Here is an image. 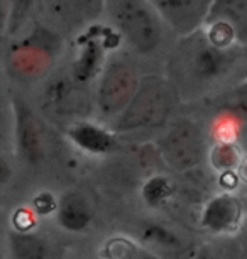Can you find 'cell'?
I'll return each mask as SVG.
<instances>
[{
    "label": "cell",
    "mask_w": 247,
    "mask_h": 259,
    "mask_svg": "<svg viewBox=\"0 0 247 259\" xmlns=\"http://www.w3.org/2000/svg\"><path fill=\"white\" fill-rule=\"evenodd\" d=\"M158 146L163 159L178 173L196 168L205 156V138L200 127L185 119L169 127Z\"/></svg>",
    "instance_id": "cell-6"
},
{
    "label": "cell",
    "mask_w": 247,
    "mask_h": 259,
    "mask_svg": "<svg viewBox=\"0 0 247 259\" xmlns=\"http://www.w3.org/2000/svg\"><path fill=\"white\" fill-rule=\"evenodd\" d=\"M161 19L180 36L200 31L205 26L212 0H149Z\"/></svg>",
    "instance_id": "cell-7"
},
{
    "label": "cell",
    "mask_w": 247,
    "mask_h": 259,
    "mask_svg": "<svg viewBox=\"0 0 247 259\" xmlns=\"http://www.w3.org/2000/svg\"><path fill=\"white\" fill-rule=\"evenodd\" d=\"M11 249L16 259H46L44 242L24 231L11 236Z\"/></svg>",
    "instance_id": "cell-17"
},
{
    "label": "cell",
    "mask_w": 247,
    "mask_h": 259,
    "mask_svg": "<svg viewBox=\"0 0 247 259\" xmlns=\"http://www.w3.org/2000/svg\"><path fill=\"white\" fill-rule=\"evenodd\" d=\"M140 80L137 70L125 60L107 63L100 75L96 90V107L104 117H117L134 99Z\"/></svg>",
    "instance_id": "cell-5"
},
{
    "label": "cell",
    "mask_w": 247,
    "mask_h": 259,
    "mask_svg": "<svg viewBox=\"0 0 247 259\" xmlns=\"http://www.w3.org/2000/svg\"><path fill=\"white\" fill-rule=\"evenodd\" d=\"M14 117H16V141L22 159L29 164L39 163L44 156V144L39 120L36 119L32 109L22 99H12Z\"/></svg>",
    "instance_id": "cell-8"
},
{
    "label": "cell",
    "mask_w": 247,
    "mask_h": 259,
    "mask_svg": "<svg viewBox=\"0 0 247 259\" xmlns=\"http://www.w3.org/2000/svg\"><path fill=\"white\" fill-rule=\"evenodd\" d=\"M237 173H239V177H240L242 182L247 185V156H245V158H242L239 168H237Z\"/></svg>",
    "instance_id": "cell-23"
},
{
    "label": "cell",
    "mask_w": 247,
    "mask_h": 259,
    "mask_svg": "<svg viewBox=\"0 0 247 259\" xmlns=\"http://www.w3.org/2000/svg\"><path fill=\"white\" fill-rule=\"evenodd\" d=\"M210 164L214 166V169L217 171H232L237 169L242 161V156L239 153V148L230 143V141H222V143H217L210 151Z\"/></svg>",
    "instance_id": "cell-18"
},
{
    "label": "cell",
    "mask_w": 247,
    "mask_h": 259,
    "mask_svg": "<svg viewBox=\"0 0 247 259\" xmlns=\"http://www.w3.org/2000/svg\"><path fill=\"white\" fill-rule=\"evenodd\" d=\"M174 192L173 183L164 177H153L149 182L144 185L142 188V197L149 205H161L163 202L171 197Z\"/></svg>",
    "instance_id": "cell-20"
},
{
    "label": "cell",
    "mask_w": 247,
    "mask_h": 259,
    "mask_svg": "<svg viewBox=\"0 0 247 259\" xmlns=\"http://www.w3.org/2000/svg\"><path fill=\"white\" fill-rule=\"evenodd\" d=\"M186 41L173 60L181 80L190 87H207L230 70L237 60L235 48H220L208 41L205 32L185 36Z\"/></svg>",
    "instance_id": "cell-1"
},
{
    "label": "cell",
    "mask_w": 247,
    "mask_h": 259,
    "mask_svg": "<svg viewBox=\"0 0 247 259\" xmlns=\"http://www.w3.org/2000/svg\"><path fill=\"white\" fill-rule=\"evenodd\" d=\"M195 259H219V257H215L214 254H210V252L202 251V252H198V254H196V257H195Z\"/></svg>",
    "instance_id": "cell-24"
},
{
    "label": "cell",
    "mask_w": 247,
    "mask_h": 259,
    "mask_svg": "<svg viewBox=\"0 0 247 259\" xmlns=\"http://www.w3.org/2000/svg\"><path fill=\"white\" fill-rule=\"evenodd\" d=\"M173 109L171 85L158 76L144 78L134 99L114 122V133L156 129L163 125Z\"/></svg>",
    "instance_id": "cell-2"
},
{
    "label": "cell",
    "mask_w": 247,
    "mask_h": 259,
    "mask_svg": "<svg viewBox=\"0 0 247 259\" xmlns=\"http://www.w3.org/2000/svg\"><path fill=\"white\" fill-rule=\"evenodd\" d=\"M37 2H39V0H11V2H9L7 12L4 14L7 36H14V34L19 32V29L26 22L29 12L32 11Z\"/></svg>",
    "instance_id": "cell-19"
},
{
    "label": "cell",
    "mask_w": 247,
    "mask_h": 259,
    "mask_svg": "<svg viewBox=\"0 0 247 259\" xmlns=\"http://www.w3.org/2000/svg\"><path fill=\"white\" fill-rule=\"evenodd\" d=\"M66 134L78 148L91 154H107L117 146L115 136L93 122H75L66 129Z\"/></svg>",
    "instance_id": "cell-11"
},
{
    "label": "cell",
    "mask_w": 247,
    "mask_h": 259,
    "mask_svg": "<svg viewBox=\"0 0 247 259\" xmlns=\"http://www.w3.org/2000/svg\"><path fill=\"white\" fill-rule=\"evenodd\" d=\"M102 256L104 259H156L146 249L139 247L127 237H112L105 241Z\"/></svg>",
    "instance_id": "cell-16"
},
{
    "label": "cell",
    "mask_w": 247,
    "mask_h": 259,
    "mask_svg": "<svg viewBox=\"0 0 247 259\" xmlns=\"http://www.w3.org/2000/svg\"><path fill=\"white\" fill-rule=\"evenodd\" d=\"M144 236L147 239H151V241H156L158 244H164V246L176 242V239H174L171 232H168L166 229H163L159 226H149L146 229V232H144Z\"/></svg>",
    "instance_id": "cell-21"
},
{
    "label": "cell",
    "mask_w": 247,
    "mask_h": 259,
    "mask_svg": "<svg viewBox=\"0 0 247 259\" xmlns=\"http://www.w3.org/2000/svg\"><path fill=\"white\" fill-rule=\"evenodd\" d=\"M110 16L117 31L137 53H151L161 42L163 19L149 0H112Z\"/></svg>",
    "instance_id": "cell-3"
},
{
    "label": "cell",
    "mask_w": 247,
    "mask_h": 259,
    "mask_svg": "<svg viewBox=\"0 0 247 259\" xmlns=\"http://www.w3.org/2000/svg\"><path fill=\"white\" fill-rule=\"evenodd\" d=\"M105 50L107 42L102 36H88L81 42L73 65V78L76 83H88L102 75L105 68Z\"/></svg>",
    "instance_id": "cell-10"
},
{
    "label": "cell",
    "mask_w": 247,
    "mask_h": 259,
    "mask_svg": "<svg viewBox=\"0 0 247 259\" xmlns=\"http://www.w3.org/2000/svg\"><path fill=\"white\" fill-rule=\"evenodd\" d=\"M58 222L68 231H83L93 219V208L80 192H68L58 202Z\"/></svg>",
    "instance_id": "cell-12"
},
{
    "label": "cell",
    "mask_w": 247,
    "mask_h": 259,
    "mask_svg": "<svg viewBox=\"0 0 247 259\" xmlns=\"http://www.w3.org/2000/svg\"><path fill=\"white\" fill-rule=\"evenodd\" d=\"M242 219V203L232 195H219L205 205L202 226L212 232H232L239 227Z\"/></svg>",
    "instance_id": "cell-9"
},
{
    "label": "cell",
    "mask_w": 247,
    "mask_h": 259,
    "mask_svg": "<svg viewBox=\"0 0 247 259\" xmlns=\"http://www.w3.org/2000/svg\"><path fill=\"white\" fill-rule=\"evenodd\" d=\"M53 16L66 26H83L100 16L105 0H50Z\"/></svg>",
    "instance_id": "cell-14"
},
{
    "label": "cell",
    "mask_w": 247,
    "mask_h": 259,
    "mask_svg": "<svg viewBox=\"0 0 247 259\" xmlns=\"http://www.w3.org/2000/svg\"><path fill=\"white\" fill-rule=\"evenodd\" d=\"M46 104L51 109L53 115L65 117L71 114L78 107V97H76V87L70 80H58L47 89Z\"/></svg>",
    "instance_id": "cell-15"
},
{
    "label": "cell",
    "mask_w": 247,
    "mask_h": 259,
    "mask_svg": "<svg viewBox=\"0 0 247 259\" xmlns=\"http://www.w3.org/2000/svg\"><path fill=\"white\" fill-rule=\"evenodd\" d=\"M61 41L58 34L44 26H34L31 32L7 53V68L16 78L36 80L50 71L60 53Z\"/></svg>",
    "instance_id": "cell-4"
},
{
    "label": "cell",
    "mask_w": 247,
    "mask_h": 259,
    "mask_svg": "<svg viewBox=\"0 0 247 259\" xmlns=\"http://www.w3.org/2000/svg\"><path fill=\"white\" fill-rule=\"evenodd\" d=\"M222 21L235 32L237 42L247 46V0H212L207 22Z\"/></svg>",
    "instance_id": "cell-13"
},
{
    "label": "cell",
    "mask_w": 247,
    "mask_h": 259,
    "mask_svg": "<svg viewBox=\"0 0 247 259\" xmlns=\"http://www.w3.org/2000/svg\"><path fill=\"white\" fill-rule=\"evenodd\" d=\"M34 208H36L39 213L46 215V213H51L53 210H56L58 205L55 200H53L51 195L42 193V195H37L36 200H34Z\"/></svg>",
    "instance_id": "cell-22"
}]
</instances>
